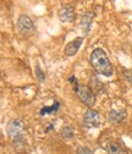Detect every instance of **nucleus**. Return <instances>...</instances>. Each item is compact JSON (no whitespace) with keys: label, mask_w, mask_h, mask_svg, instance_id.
<instances>
[{"label":"nucleus","mask_w":132,"mask_h":154,"mask_svg":"<svg viewBox=\"0 0 132 154\" xmlns=\"http://www.w3.org/2000/svg\"><path fill=\"white\" fill-rule=\"evenodd\" d=\"M82 43H83V37H78V38H76V39L71 41V42L65 47V55H66V56H72V55H75V54L78 51V49H80V47L82 45Z\"/></svg>","instance_id":"7"},{"label":"nucleus","mask_w":132,"mask_h":154,"mask_svg":"<svg viewBox=\"0 0 132 154\" xmlns=\"http://www.w3.org/2000/svg\"><path fill=\"white\" fill-rule=\"evenodd\" d=\"M92 25V14H86L82 16V21H81V29L84 31V33H87L89 31V27Z\"/></svg>","instance_id":"10"},{"label":"nucleus","mask_w":132,"mask_h":154,"mask_svg":"<svg viewBox=\"0 0 132 154\" xmlns=\"http://www.w3.org/2000/svg\"><path fill=\"white\" fill-rule=\"evenodd\" d=\"M89 61H91V65L93 66L94 71L102 76L111 77L112 73H114V69L111 66V63L109 60L106 53L100 48H97L92 51Z\"/></svg>","instance_id":"1"},{"label":"nucleus","mask_w":132,"mask_h":154,"mask_svg":"<svg viewBox=\"0 0 132 154\" xmlns=\"http://www.w3.org/2000/svg\"><path fill=\"white\" fill-rule=\"evenodd\" d=\"M126 118L125 111H118V110H111L109 112V121L110 122H120Z\"/></svg>","instance_id":"9"},{"label":"nucleus","mask_w":132,"mask_h":154,"mask_svg":"<svg viewBox=\"0 0 132 154\" xmlns=\"http://www.w3.org/2000/svg\"><path fill=\"white\" fill-rule=\"evenodd\" d=\"M75 93L77 94L78 99L87 105L88 108H92L96 104V95L92 92V89L87 86H82V85H76L75 86Z\"/></svg>","instance_id":"2"},{"label":"nucleus","mask_w":132,"mask_h":154,"mask_svg":"<svg viewBox=\"0 0 132 154\" xmlns=\"http://www.w3.org/2000/svg\"><path fill=\"white\" fill-rule=\"evenodd\" d=\"M35 71H37V77H38V80H39V81H43V80H44V75H43L41 67L37 66V67H35Z\"/></svg>","instance_id":"12"},{"label":"nucleus","mask_w":132,"mask_h":154,"mask_svg":"<svg viewBox=\"0 0 132 154\" xmlns=\"http://www.w3.org/2000/svg\"><path fill=\"white\" fill-rule=\"evenodd\" d=\"M18 31L22 35H31L34 32V25L32 22V20L27 16V15H21L18 18Z\"/></svg>","instance_id":"4"},{"label":"nucleus","mask_w":132,"mask_h":154,"mask_svg":"<svg viewBox=\"0 0 132 154\" xmlns=\"http://www.w3.org/2000/svg\"><path fill=\"white\" fill-rule=\"evenodd\" d=\"M106 150H108V154H128L124 147H121L120 144H118L115 142L109 143L106 147Z\"/></svg>","instance_id":"8"},{"label":"nucleus","mask_w":132,"mask_h":154,"mask_svg":"<svg viewBox=\"0 0 132 154\" xmlns=\"http://www.w3.org/2000/svg\"><path fill=\"white\" fill-rule=\"evenodd\" d=\"M9 136L14 141V143H17L23 138V124L18 120H15L10 122L9 125Z\"/></svg>","instance_id":"3"},{"label":"nucleus","mask_w":132,"mask_h":154,"mask_svg":"<svg viewBox=\"0 0 132 154\" xmlns=\"http://www.w3.org/2000/svg\"><path fill=\"white\" fill-rule=\"evenodd\" d=\"M84 122L89 127H99L103 124V118L98 111L93 109H88L84 114Z\"/></svg>","instance_id":"5"},{"label":"nucleus","mask_w":132,"mask_h":154,"mask_svg":"<svg viewBox=\"0 0 132 154\" xmlns=\"http://www.w3.org/2000/svg\"><path fill=\"white\" fill-rule=\"evenodd\" d=\"M77 154H93V152L87 147H80L77 149Z\"/></svg>","instance_id":"11"},{"label":"nucleus","mask_w":132,"mask_h":154,"mask_svg":"<svg viewBox=\"0 0 132 154\" xmlns=\"http://www.w3.org/2000/svg\"><path fill=\"white\" fill-rule=\"evenodd\" d=\"M75 18V11L70 5H64L59 10V20L63 23H71Z\"/></svg>","instance_id":"6"}]
</instances>
